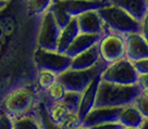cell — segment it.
<instances>
[{"label": "cell", "mask_w": 148, "mask_h": 129, "mask_svg": "<svg viewBox=\"0 0 148 129\" xmlns=\"http://www.w3.org/2000/svg\"><path fill=\"white\" fill-rule=\"evenodd\" d=\"M137 85H119L100 79L94 107H121L133 103L142 93Z\"/></svg>", "instance_id": "cell-1"}, {"label": "cell", "mask_w": 148, "mask_h": 129, "mask_svg": "<svg viewBox=\"0 0 148 129\" xmlns=\"http://www.w3.org/2000/svg\"><path fill=\"white\" fill-rule=\"evenodd\" d=\"M98 13L100 14L106 32L116 33L121 35H125L129 33H140V22L133 18L129 13L120 7L107 1L103 5L98 9Z\"/></svg>", "instance_id": "cell-2"}, {"label": "cell", "mask_w": 148, "mask_h": 129, "mask_svg": "<svg viewBox=\"0 0 148 129\" xmlns=\"http://www.w3.org/2000/svg\"><path fill=\"white\" fill-rule=\"evenodd\" d=\"M37 90L31 86L21 85L11 89L2 99L0 107L13 119L28 113L36 106Z\"/></svg>", "instance_id": "cell-3"}, {"label": "cell", "mask_w": 148, "mask_h": 129, "mask_svg": "<svg viewBox=\"0 0 148 129\" xmlns=\"http://www.w3.org/2000/svg\"><path fill=\"white\" fill-rule=\"evenodd\" d=\"M108 0H53L49 7L60 28L64 27L71 18L90 9H99Z\"/></svg>", "instance_id": "cell-4"}, {"label": "cell", "mask_w": 148, "mask_h": 129, "mask_svg": "<svg viewBox=\"0 0 148 129\" xmlns=\"http://www.w3.org/2000/svg\"><path fill=\"white\" fill-rule=\"evenodd\" d=\"M107 66V63L100 59L97 64L86 69H66L57 75V80L62 84L65 90L82 92L92 79L100 74Z\"/></svg>", "instance_id": "cell-5"}, {"label": "cell", "mask_w": 148, "mask_h": 129, "mask_svg": "<svg viewBox=\"0 0 148 129\" xmlns=\"http://www.w3.org/2000/svg\"><path fill=\"white\" fill-rule=\"evenodd\" d=\"M71 59L69 55L58 51H50L37 47L33 51V63L35 69H47L56 75L70 69Z\"/></svg>", "instance_id": "cell-6"}, {"label": "cell", "mask_w": 148, "mask_h": 129, "mask_svg": "<svg viewBox=\"0 0 148 129\" xmlns=\"http://www.w3.org/2000/svg\"><path fill=\"white\" fill-rule=\"evenodd\" d=\"M36 34V46L50 51H57V43L60 34V26L58 25L53 14L48 9L39 16Z\"/></svg>", "instance_id": "cell-7"}, {"label": "cell", "mask_w": 148, "mask_h": 129, "mask_svg": "<svg viewBox=\"0 0 148 129\" xmlns=\"http://www.w3.org/2000/svg\"><path fill=\"white\" fill-rule=\"evenodd\" d=\"M138 74L136 73L133 63L126 58L107 64L100 74V79L119 85H134Z\"/></svg>", "instance_id": "cell-8"}, {"label": "cell", "mask_w": 148, "mask_h": 129, "mask_svg": "<svg viewBox=\"0 0 148 129\" xmlns=\"http://www.w3.org/2000/svg\"><path fill=\"white\" fill-rule=\"evenodd\" d=\"M100 59L107 64L125 58L124 35L107 32L98 41Z\"/></svg>", "instance_id": "cell-9"}, {"label": "cell", "mask_w": 148, "mask_h": 129, "mask_svg": "<svg viewBox=\"0 0 148 129\" xmlns=\"http://www.w3.org/2000/svg\"><path fill=\"white\" fill-rule=\"evenodd\" d=\"M121 107H92L81 123L79 128L94 129L98 125L106 123H119L118 116Z\"/></svg>", "instance_id": "cell-10"}, {"label": "cell", "mask_w": 148, "mask_h": 129, "mask_svg": "<svg viewBox=\"0 0 148 129\" xmlns=\"http://www.w3.org/2000/svg\"><path fill=\"white\" fill-rule=\"evenodd\" d=\"M77 27L79 33L83 34H99L105 35L106 27L100 14L98 13V9L86 10L75 16Z\"/></svg>", "instance_id": "cell-11"}, {"label": "cell", "mask_w": 148, "mask_h": 129, "mask_svg": "<svg viewBox=\"0 0 148 129\" xmlns=\"http://www.w3.org/2000/svg\"><path fill=\"white\" fill-rule=\"evenodd\" d=\"M125 58L130 61L148 58L147 39L140 33H129L124 35Z\"/></svg>", "instance_id": "cell-12"}, {"label": "cell", "mask_w": 148, "mask_h": 129, "mask_svg": "<svg viewBox=\"0 0 148 129\" xmlns=\"http://www.w3.org/2000/svg\"><path fill=\"white\" fill-rule=\"evenodd\" d=\"M118 122L124 129H140L147 124V118L142 115L133 103H130L120 109Z\"/></svg>", "instance_id": "cell-13"}, {"label": "cell", "mask_w": 148, "mask_h": 129, "mask_svg": "<svg viewBox=\"0 0 148 129\" xmlns=\"http://www.w3.org/2000/svg\"><path fill=\"white\" fill-rule=\"evenodd\" d=\"M100 74H98L97 76L88 84L87 87L81 92V100H79V105L77 109V115L81 119V123L83 122L85 116L89 113V111L94 107L96 94H97L98 85L100 81Z\"/></svg>", "instance_id": "cell-14"}, {"label": "cell", "mask_w": 148, "mask_h": 129, "mask_svg": "<svg viewBox=\"0 0 148 129\" xmlns=\"http://www.w3.org/2000/svg\"><path fill=\"white\" fill-rule=\"evenodd\" d=\"M100 60V54H99V48H98V42L89 47L88 49L84 50L79 54L74 55L71 59V69H86L97 64L98 61Z\"/></svg>", "instance_id": "cell-15"}, {"label": "cell", "mask_w": 148, "mask_h": 129, "mask_svg": "<svg viewBox=\"0 0 148 129\" xmlns=\"http://www.w3.org/2000/svg\"><path fill=\"white\" fill-rule=\"evenodd\" d=\"M120 7L133 18L140 22L148 15V0H109Z\"/></svg>", "instance_id": "cell-16"}, {"label": "cell", "mask_w": 148, "mask_h": 129, "mask_svg": "<svg viewBox=\"0 0 148 129\" xmlns=\"http://www.w3.org/2000/svg\"><path fill=\"white\" fill-rule=\"evenodd\" d=\"M101 37L102 35H99V34L79 33V35L74 38V40L69 46V48L65 50L64 54L69 55L70 58H73L74 55L79 54L81 52H83L84 50L88 49L89 47H92V45L97 43Z\"/></svg>", "instance_id": "cell-17"}, {"label": "cell", "mask_w": 148, "mask_h": 129, "mask_svg": "<svg viewBox=\"0 0 148 129\" xmlns=\"http://www.w3.org/2000/svg\"><path fill=\"white\" fill-rule=\"evenodd\" d=\"M42 117L38 114L35 107L31 112L20 115L12 119L13 129H40L45 128Z\"/></svg>", "instance_id": "cell-18"}, {"label": "cell", "mask_w": 148, "mask_h": 129, "mask_svg": "<svg viewBox=\"0 0 148 129\" xmlns=\"http://www.w3.org/2000/svg\"><path fill=\"white\" fill-rule=\"evenodd\" d=\"M79 34V27H77L76 20H75V18H71L69 23L60 29L58 43H57V51L60 52V53H64L65 50L69 48V46L74 40V38Z\"/></svg>", "instance_id": "cell-19"}, {"label": "cell", "mask_w": 148, "mask_h": 129, "mask_svg": "<svg viewBox=\"0 0 148 129\" xmlns=\"http://www.w3.org/2000/svg\"><path fill=\"white\" fill-rule=\"evenodd\" d=\"M45 107H46L47 116L50 120V123L58 128L62 119L64 118V116L68 114L69 110L65 107V105L62 102L49 101L47 99L46 103H45Z\"/></svg>", "instance_id": "cell-20"}, {"label": "cell", "mask_w": 148, "mask_h": 129, "mask_svg": "<svg viewBox=\"0 0 148 129\" xmlns=\"http://www.w3.org/2000/svg\"><path fill=\"white\" fill-rule=\"evenodd\" d=\"M52 3V0H26V11L29 18H39Z\"/></svg>", "instance_id": "cell-21"}, {"label": "cell", "mask_w": 148, "mask_h": 129, "mask_svg": "<svg viewBox=\"0 0 148 129\" xmlns=\"http://www.w3.org/2000/svg\"><path fill=\"white\" fill-rule=\"evenodd\" d=\"M57 80V75L47 69H37L35 81L37 91H45Z\"/></svg>", "instance_id": "cell-22"}, {"label": "cell", "mask_w": 148, "mask_h": 129, "mask_svg": "<svg viewBox=\"0 0 148 129\" xmlns=\"http://www.w3.org/2000/svg\"><path fill=\"white\" fill-rule=\"evenodd\" d=\"M65 91L66 90L62 86V84L59 83L58 80H56L55 83L52 84L47 90H45V91H38V93H40L42 97H44L45 99L49 100V101L60 102L62 100L63 96H64Z\"/></svg>", "instance_id": "cell-23"}, {"label": "cell", "mask_w": 148, "mask_h": 129, "mask_svg": "<svg viewBox=\"0 0 148 129\" xmlns=\"http://www.w3.org/2000/svg\"><path fill=\"white\" fill-rule=\"evenodd\" d=\"M79 100H81V92L66 90L60 102H62L64 104L65 107L69 110V112H75V113H77V109H79Z\"/></svg>", "instance_id": "cell-24"}, {"label": "cell", "mask_w": 148, "mask_h": 129, "mask_svg": "<svg viewBox=\"0 0 148 129\" xmlns=\"http://www.w3.org/2000/svg\"><path fill=\"white\" fill-rule=\"evenodd\" d=\"M81 127V119H79L77 113L75 112H68L64 116L58 128L62 129H79Z\"/></svg>", "instance_id": "cell-25"}, {"label": "cell", "mask_w": 148, "mask_h": 129, "mask_svg": "<svg viewBox=\"0 0 148 129\" xmlns=\"http://www.w3.org/2000/svg\"><path fill=\"white\" fill-rule=\"evenodd\" d=\"M133 104L142 113V115L148 118V96L147 92H142L133 101Z\"/></svg>", "instance_id": "cell-26"}, {"label": "cell", "mask_w": 148, "mask_h": 129, "mask_svg": "<svg viewBox=\"0 0 148 129\" xmlns=\"http://www.w3.org/2000/svg\"><path fill=\"white\" fill-rule=\"evenodd\" d=\"M132 63L137 74H148V58L135 60Z\"/></svg>", "instance_id": "cell-27"}, {"label": "cell", "mask_w": 148, "mask_h": 129, "mask_svg": "<svg viewBox=\"0 0 148 129\" xmlns=\"http://www.w3.org/2000/svg\"><path fill=\"white\" fill-rule=\"evenodd\" d=\"M0 129H13L12 118L0 107Z\"/></svg>", "instance_id": "cell-28"}, {"label": "cell", "mask_w": 148, "mask_h": 129, "mask_svg": "<svg viewBox=\"0 0 148 129\" xmlns=\"http://www.w3.org/2000/svg\"><path fill=\"white\" fill-rule=\"evenodd\" d=\"M137 87L144 92H147L148 90V74H138L136 79Z\"/></svg>", "instance_id": "cell-29"}, {"label": "cell", "mask_w": 148, "mask_h": 129, "mask_svg": "<svg viewBox=\"0 0 148 129\" xmlns=\"http://www.w3.org/2000/svg\"><path fill=\"white\" fill-rule=\"evenodd\" d=\"M148 15L140 21V34L143 35L146 39H148Z\"/></svg>", "instance_id": "cell-30"}, {"label": "cell", "mask_w": 148, "mask_h": 129, "mask_svg": "<svg viewBox=\"0 0 148 129\" xmlns=\"http://www.w3.org/2000/svg\"><path fill=\"white\" fill-rule=\"evenodd\" d=\"M9 2H3V1H0V13L3 11V10L7 8V5H8Z\"/></svg>", "instance_id": "cell-31"}, {"label": "cell", "mask_w": 148, "mask_h": 129, "mask_svg": "<svg viewBox=\"0 0 148 129\" xmlns=\"http://www.w3.org/2000/svg\"><path fill=\"white\" fill-rule=\"evenodd\" d=\"M2 46H3V45L0 42V54H1V52H2Z\"/></svg>", "instance_id": "cell-32"}, {"label": "cell", "mask_w": 148, "mask_h": 129, "mask_svg": "<svg viewBox=\"0 0 148 129\" xmlns=\"http://www.w3.org/2000/svg\"><path fill=\"white\" fill-rule=\"evenodd\" d=\"M0 1H3V2H10L11 0H0Z\"/></svg>", "instance_id": "cell-33"}, {"label": "cell", "mask_w": 148, "mask_h": 129, "mask_svg": "<svg viewBox=\"0 0 148 129\" xmlns=\"http://www.w3.org/2000/svg\"><path fill=\"white\" fill-rule=\"evenodd\" d=\"M52 1H53V0H52Z\"/></svg>", "instance_id": "cell-34"}, {"label": "cell", "mask_w": 148, "mask_h": 129, "mask_svg": "<svg viewBox=\"0 0 148 129\" xmlns=\"http://www.w3.org/2000/svg\"><path fill=\"white\" fill-rule=\"evenodd\" d=\"M108 1H109V0H108Z\"/></svg>", "instance_id": "cell-35"}]
</instances>
